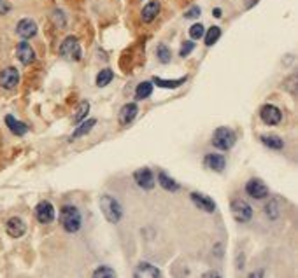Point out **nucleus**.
<instances>
[{
	"mask_svg": "<svg viewBox=\"0 0 298 278\" xmlns=\"http://www.w3.org/2000/svg\"><path fill=\"white\" fill-rule=\"evenodd\" d=\"M98 205H100V210H102V213H104V217L111 224H118L119 220H121L123 208H121V205H119V201L114 198V196H109V194L100 196Z\"/></svg>",
	"mask_w": 298,
	"mask_h": 278,
	"instance_id": "f257e3e1",
	"label": "nucleus"
},
{
	"mask_svg": "<svg viewBox=\"0 0 298 278\" xmlns=\"http://www.w3.org/2000/svg\"><path fill=\"white\" fill-rule=\"evenodd\" d=\"M60 222L67 233H77L81 229V213L74 205H63L60 210Z\"/></svg>",
	"mask_w": 298,
	"mask_h": 278,
	"instance_id": "f03ea898",
	"label": "nucleus"
},
{
	"mask_svg": "<svg viewBox=\"0 0 298 278\" xmlns=\"http://www.w3.org/2000/svg\"><path fill=\"white\" fill-rule=\"evenodd\" d=\"M237 137L235 133H233L230 128H218V130L214 131V135H212V145H214L216 149H219V151H228V149L233 147V144H235Z\"/></svg>",
	"mask_w": 298,
	"mask_h": 278,
	"instance_id": "7ed1b4c3",
	"label": "nucleus"
},
{
	"mask_svg": "<svg viewBox=\"0 0 298 278\" xmlns=\"http://www.w3.org/2000/svg\"><path fill=\"white\" fill-rule=\"evenodd\" d=\"M60 56L65 60H70V62H79L81 60V44L76 37L69 35L65 41L60 46Z\"/></svg>",
	"mask_w": 298,
	"mask_h": 278,
	"instance_id": "20e7f679",
	"label": "nucleus"
},
{
	"mask_svg": "<svg viewBox=\"0 0 298 278\" xmlns=\"http://www.w3.org/2000/svg\"><path fill=\"white\" fill-rule=\"evenodd\" d=\"M230 210H232V215L237 222H249L251 217H253V208L244 199H233Z\"/></svg>",
	"mask_w": 298,
	"mask_h": 278,
	"instance_id": "39448f33",
	"label": "nucleus"
},
{
	"mask_svg": "<svg viewBox=\"0 0 298 278\" xmlns=\"http://www.w3.org/2000/svg\"><path fill=\"white\" fill-rule=\"evenodd\" d=\"M260 117L265 124H268V126H275V124H279L282 121V112L275 105H270V103H268V105L261 107Z\"/></svg>",
	"mask_w": 298,
	"mask_h": 278,
	"instance_id": "423d86ee",
	"label": "nucleus"
},
{
	"mask_svg": "<svg viewBox=\"0 0 298 278\" xmlns=\"http://www.w3.org/2000/svg\"><path fill=\"white\" fill-rule=\"evenodd\" d=\"M55 206L49 201H41L37 206H35V217L41 224H51L55 220Z\"/></svg>",
	"mask_w": 298,
	"mask_h": 278,
	"instance_id": "0eeeda50",
	"label": "nucleus"
},
{
	"mask_svg": "<svg viewBox=\"0 0 298 278\" xmlns=\"http://www.w3.org/2000/svg\"><path fill=\"white\" fill-rule=\"evenodd\" d=\"M20 83V72L14 67H7L0 72V86L4 90H14Z\"/></svg>",
	"mask_w": 298,
	"mask_h": 278,
	"instance_id": "6e6552de",
	"label": "nucleus"
},
{
	"mask_svg": "<svg viewBox=\"0 0 298 278\" xmlns=\"http://www.w3.org/2000/svg\"><path fill=\"white\" fill-rule=\"evenodd\" d=\"M246 192L254 199H263L268 196V187L263 184V180L260 179H251L246 184Z\"/></svg>",
	"mask_w": 298,
	"mask_h": 278,
	"instance_id": "1a4fd4ad",
	"label": "nucleus"
},
{
	"mask_svg": "<svg viewBox=\"0 0 298 278\" xmlns=\"http://www.w3.org/2000/svg\"><path fill=\"white\" fill-rule=\"evenodd\" d=\"M133 180H135L139 187L146 189V191H151V189L155 187V175H153V172L149 168L137 170V172L133 173Z\"/></svg>",
	"mask_w": 298,
	"mask_h": 278,
	"instance_id": "9d476101",
	"label": "nucleus"
},
{
	"mask_svg": "<svg viewBox=\"0 0 298 278\" xmlns=\"http://www.w3.org/2000/svg\"><path fill=\"white\" fill-rule=\"evenodd\" d=\"M191 201H193L195 206H198L200 210L207 213H212L216 210V203L212 201V198H209L207 194H202V192H191L190 194Z\"/></svg>",
	"mask_w": 298,
	"mask_h": 278,
	"instance_id": "9b49d317",
	"label": "nucleus"
},
{
	"mask_svg": "<svg viewBox=\"0 0 298 278\" xmlns=\"http://www.w3.org/2000/svg\"><path fill=\"white\" fill-rule=\"evenodd\" d=\"M16 34L20 35L21 39H32L37 35V23H35L34 20H28V18H25V20H21L20 23H18L16 27Z\"/></svg>",
	"mask_w": 298,
	"mask_h": 278,
	"instance_id": "f8f14e48",
	"label": "nucleus"
},
{
	"mask_svg": "<svg viewBox=\"0 0 298 278\" xmlns=\"http://www.w3.org/2000/svg\"><path fill=\"white\" fill-rule=\"evenodd\" d=\"M16 56L23 65H30V63L35 62V51L28 42H20L16 46Z\"/></svg>",
	"mask_w": 298,
	"mask_h": 278,
	"instance_id": "ddd939ff",
	"label": "nucleus"
},
{
	"mask_svg": "<svg viewBox=\"0 0 298 278\" xmlns=\"http://www.w3.org/2000/svg\"><path fill=\"white\" fill-rule=\"evenodd\" d=\"M6 231L7 234H9L11 238H20L25 234V231H27V226H25V222L20 219V217H11L9 220H7L6 224Z\"/></svg>",
	"mask_w": 298,
	"mask_h": 278,
	"instance_id": "4468645a",
	"label": "nucleus"
},
{
	"mask_svg": "<svg viewBox=\"0 0 298 278\" xmlns=\"http://www.w3.org/2000/svg\"><path fill=\"white\" fill-rule=\"evenodd\" d=\"M133 278H162V271L149 262H140L133 271Z\"/></svg>",
	"mask_w": 298,
	"mask_h": 278,
	"instance_id": "2eb2a0df",
	"label": "nucleus"
},
{
	"mask_svg": "<svg viewBox=\"0 0 298 278\" xmlns=\"http://www.w3.org/2000/svg\"><path fill=\"white\" fill-rule=\"evenodd\" d=\"M137 114H139V107H137V103H126V105L119 110V117H118L119 124H121V126L130 124L137 117Z\"/></svg>",
	"mask_w": 298,
	"mask_h": 278,
	"instance_id": "dca6fc26",
	"label": "nucleus"
},
{
	"mask_svg": "<svg viewBox=\"0 0 298 278\" xmlns=\"http://www.w3.org/2000/svg\"><path fill=\"white\" fill-rule=\"evenodd\" d=\"M205 166L212 172H223L226 166V159L221 154H207L205 156Z\"/></svg>",
	"mask_w": 298,
	"mask_h": 278,
	"instance_id": "f3484780",
	"label": "nucleus"
},
{
	"mask_svg": "<svg viewBox=\"0 0 298 278\" xmlns=\"http://www.w3.org/2000/svg\"><path fill=\"white\" fill-rule=\"evenodd\" d=\"M158 13H160V2L151 0V2H147L142 9V21L144 23H151V21L158 16Z\"/></svg>",
	"mask_w": 298,
	"mask_h": 278,
	"instance_id": "a211bd4d",
	"label": "nucleus"
},
{
	"mask_svg": "<svg viewBox=\"0 0 298 278\" xmlns=\"http://www.w3.org/2000/svg\"><path fill=\"white\" fill-rule=\"evenodd\" d=\"M6 124L9 126V130L13 131L14 135H18V137H21V135H25L28 131L27 124L21 123V121H18L14 116H6Z\"/></svg>",
	"mask_w": 298,
	"mask_h": 278,
	"instance_id": "6ab92c4d",
	"label": "nucleus"
},
{
	"mask_svg": "<svg viewBox=\"0 0 298 278\" xmlns=\"http://www.w3.org/2000/svg\"><path fill=\"white\" fill-rule=\"evenodd\" d=\"M158 184L162 185V187L165 189V191H170V192L179 191V184H177L174 179H170V177L167 175L165 172H160V173H158Z\"/></svg>",
	"mask_w": 298,
	"mask_h": 278,
	"instance_id": "aec40b11",
	"label": "nucleus"
},
{
	"mask_svg": "<svg viewBox=\"0 0 298 278\" xmlns=\"http://www.w3.org/2000/svg\"><path fill=\"white\" fill-rule=\"evenodd\" d=\"M260 140L263 142L265 145H267L268 149H275V151H281L282 147H284V140L279 137H275V135H261Z\"/></svg>",
	"mask_w": 298,
	"mask_h": 278,
	"instance_id": "412c9836",
	"label": "nucleus"
},
{
	"mask_svg": "<svg viewBox=\"0 0 298 278\" xmlns=\"http://www.w3.org/2000/svg\"><path fill=\"white\" fill-rule=\"evenodd\" d=\"M95 124H97V121H95V119H86V121H83V123L79 124V128H77V130L72 133L70 140H76V138H79V137H83V135L90 133V131L95 128Z\"/></svg>",
	"mask_w": 298,
	"mask_h": 278,
	"instance_id": "4be33fe9",
	"label": "nucleus"
},
{
	"mask_svg": "<svg viewBox=\"0 0 298 278\" xmlns=\"http://www.w3.org/2000/svg\"><path fill=\"white\" fill-rule=\"evenodd\" d=\"M184 81H186V77H181V79H176V81H165V79H160V77H155L153 84H156L158 88H163V90H176L181 84H184Z\"/></svg>",
	"mask_w": 298,
	"mask_h": 278,
	"instance_id": "5701e85b",
	"label": "nucleus"
},
{
	"mask_svg": "<svg viewBox=\"0 0 298 278\" xmlns=\"http://www.w3.org/2000/svg\"><path fill=\"white\" fill-rule=\"evenodd\" d=\"M151 93H153V83L146 81V83H140L139 86H137L135 98L137 100H146V98H149V96H151Z\"/></svg>",
	"mask_w": 298,
	"mask_h": 278,
	"instance_id": "b1692460",
	"label": "nucleus"
},
{
	"mask_svg": "<svg viewBox=\"0 0 298 278\" xmlns=\"http://www.w3.org/2000/svg\"><path fill=\"white\" fill-rule=\"evenodd\" d=\"M221 37V28L219 27H211L207 30V34H204L205 46H214L218 42V39Z\"/></svg>",
	"mask_w": 298,
	"mask_h": 278,
	"instance_id": "393cba45",
	"label": "nucleus"
},
{
	"mask_svg": "<svg viewBox=\"0 0 298 278\" xmlns=\"http://www.w3.org/2000/svg\"><path fill=\"white\" fill-rule=\"evenodd\" d=\"M88 112H90V103H88V102H83V103H81V105H79V109H77V112L74 114L72 123H74V124L83 123V121L86 119Z\"/></svg>",
	"mask_w": 298,
	"mask_h": 278,
	"instance_id": "a878e982",
	"label": "nucleus"
},
{
	"mask_svg": "<svg viewBox=\"0 0 298 278\" xmlns=\"http://www.w3.org/2000/svg\"><path fill=\"white\" fill-rule=\"evenodd\" d=\"M112 79H114V74H112V70H109V69L102 70V72L97 76V86H98V88L107 86V84L111 83Z\"/></svg>",
	"mask_w": 298,
	"mask_h": 278,
	"instance_id": "bb28decb",
	"label": "nucleus"
},
{
	"mask_svg": "<svg viewBox=\"0 0 298 278\" xmlns=\"http://www.w3.org/2000/svg\"><path fill=\"white\" fill-rule=\"evenodd\" d=\"M265 213H267L270 219H277L279 213H281V210H279V201H277V199H270V201H268V205L265 206Z\"/></svg>",
	"mask_w": 298,
	"mask_h": 278,
	"instance_id": "cd10ccee",
	"label": "nucleus"
},
{
	"mask_svg": "<svg viewBox=\"0 0 298 278\" xmlns=\"http://www.w3.org/2000/svg\"><path fill=\"white\" fill-rule=\"evenodd\" d=\"M156 56H158V60L162 63H169L170 60H172V55H170V49L167 48L165 44H160L158 48H156Z\"/></svg>",
	"mask_w": 298,
	"mask_h": 278,
	"instance_id": "c85d7f7f",
	"label": "nucleus"
},
{
	"mask_svg": "<svg viewBox=\"0 0 298 278\" xmlns=\"http://www.w3.org/2000/svg\"><path fill=\"white\" fill-rule=\"evenodd\" d=\"M93 278H116V273L109 266H100L93 271Z\"/></svg>",
	"mask_w": 298,
	"mask_h": 278,
	"instance_id": "c756f323",
	"label": "nucleus"
},
{
	"mask_svg": "<svg viewBox=\"0 0 298 278\" xmlns=\"http://www.w3.org/2000/svg\"><path fill=\"white\" fill-rule=\"evenodd\" d=\"M53 23H55L58 28H63L67 25L65 14H63L62 9H55V11H53Z\"/></svg>",
	"mask_w": 298,
	"mask_h": 278,
	"instance_id": "7c9ffc66",
	"label": "nucleus"
},
{
	"mask_svg": "<svg viewBox=\"0 0 298 278\" xmlns=\"http://www.w3.org/2000/svg\"><path fill=\"white\" fill-rule=\"evenodd\" d=\"M204 34H205V30H204V25H202V23H195L193 27L190 28V37L193 39V41L202 39V37H204Z\"/></svg>",
	"mask_w": 298,
	"mask_h": 278,
	"instance_id": "2f4dec72",
	"label": "nucleus"
},
{
	"mask_svg": "<svg viewBox=\"0 0 298 278\" xmlns=\"http://www.w3.org/2000/svg\"><path fill=\"white\" fill-rule=\"evenodd\" d=\"M195 49V44L191 41H188V42H184L183 44V48H181V51H179V55L183 56V58H186L188 55H190L191 51Z\"/></svg>",
	"mask_w": 298,
	"mask_h": 278,
	"instance_id": "473e14b6",
	"label": "nucleus"
},
{
	"mask_svg": "<svg viewBox=\"0 0 298 278\" xmlns=\"http://www.w3.org/2000/svg\"><path fill=\"white\" fill-rule=\"evenodd\" d=\"M198 16H200V7H191L190 11L184 13V18H186V20H195V18H198Z\"/></svg>",
	"mask_w": 298,
	"mask_h": 278,
	"instance_id": "72a5a7b5",
	"label": "nucleus"
},
{
	"mask_svg": "<svg viewBox=\"0 0 298 278\" xmlns=\"http://www.w3.org/2000/svg\"><path fill=\"white\" fill-rule=\"evenodd\" d=\"M13 9L9 0H0V14H7L9 11Z\"/></svg>",
	"mask_w": 298,
	"mask_h": 278,
	"instance_id": "f704fd0d",
	"label": "nucleus"
},
{
	"mask_svg": "<svg viewBox=\"0 0 298 278\" xmlns=\"http://www.w3.org/2000/svg\"><path fill=\"white\" fill-rule=\"evenodd\" d=\"M200 278H221V275H219L218 271H207V273H204Z\"/></svg>",
	"mask_w": 298,
	"mask_h": 278,
	"instance_id": "c9c22d12",
	"label": "nucleus"
},
{
	"mask_svg": "<svg viewBox=\"0 0 298 278\" xmlns=\"http://www.w3.org/2000/svg\"><path fill=\"white\" fill-rule=\"evenodd\" d=\"M263 275H265L263 269H258V271H253V273H251L249 278H263Z\"/></svg>",
	"mask_w": 298,
	"mask_h": 278,
	"instance_id": "e433bc0d",
	"label": "nucleus"
},
{
	"mask_svg": "<svg viewBox=\"0 0 298 278\" xmlns=\"http://www.w3.org/2000/svg\"><path fill=\"white\" fill-rule=\"evenodd\" d=\"M214 16H218V18L221 16V11H219V9H216V11H214Z\"/></svg>",
	"mask_w": 298,
	"mask_h": 278,
	"instance_id": "4c0bfd02",
	"label": "nucleus"
}]
</instances>
